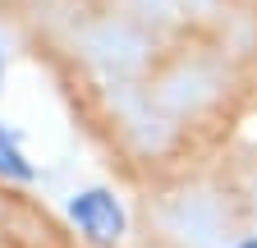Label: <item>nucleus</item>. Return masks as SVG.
<instances>
[{"label":"nucleus","instance_id":"1","mask_svg":"<svg viewBox=\"0 0 257 248\" xmlns=\"http://www.w3.org/2000/svg\"><path fill=\"white\" fill-rule=\"evenodd\" d=\"M74 119L128 179H170L239 101L243 0H0Z\"/></svg>","mask_w":257,"mask_h":248},{"label":"nucleus","instance_id":"2","mask_svg":"<svg viewBox=\"0 0 257 248\" xmlns=\"http://www.w3.org/2000/svg\"><path fill=\"white\" fill-rule=\"evenodd\" d=\"M0 248H87V239L69 234L19 184L0 179Z\"/></svg>","mask_w":257,"mask_h":248},{"label":"nucleus","instance_id":"3","mask_svg":"<svg viewBox=\"0 0 257 248\" xmlns=\"http://www.w3.org/2000/svg\"><path fill=\"white\" fill-rule=\"evenodd\" d=\"M69 221H74L78 239L106 248V243H115V239L124 234V207H119L115 193H106V189H83V193H74V202H69Z\"/></svg>","mask_w":257,"mask_h":248},{"label":"nucleus","instance_id":"4","mask_svg":"<svg viewBox=\"0 0 257 248\" xmlns=\"http://www.w3.org/2000/svg\"><path fill=\"white\" fill-rule=\"evenodd\" d=\"M0 179H10V184L28 179L23 152H19V134H14V129H5V124H0Z\"/></svg>","mask_w":257,"mask_h":248},{"label":"nucleus","instance_id":"5","mask_svg":"<svg viewBox=\"0 0 257 248\" xmlns=\"http://www.w3.org/2000/svg\"><path fill=\"white\" fill-rule=\"evenodd\" d=\"M216 248H257V230L252 234H230V239H220Z\"/></svg>","mask_w":257,"mask_h":248}]
</instances>
